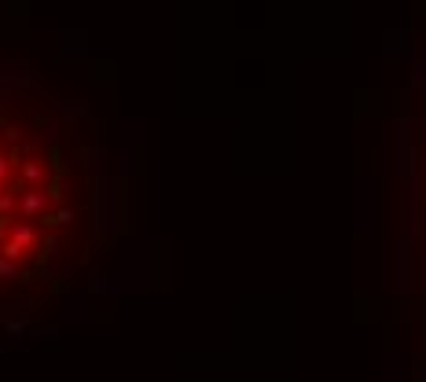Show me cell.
Listing matches in <instances>:
<instances>
[{
    "mask_svg": "<svg viewBox=\"0 0 426 382\" xmlns=\"http://www.w3.org/2000/svg\"><path fill=\"white\" fill-rule=\"evenodd\" d=\"M45 206H48V195L45 191H26L22 195V214L26 217H41V214H45Z\"/></svg>",
    "mask_w": 426,
    "mask_h": 382,
    "instance_id": "obj_1",
    "label": "cell"
},
{
    "mask_svg": "<svg viewBox=\"0 0 426 382\" xmlns=\"http://www.w3.org/2000/svg\"><path fill=\"white\" fill-rule=\"evenodd\" d=\"M11 239H15L22 250H34L37 247V232L30 228V224H15V228H11Z\"/></svg>",
    "mask_w": 426,
    "mask_h": 382,
    "instance_id": "obj_2",
    "label": "cell"
},
{
    "mask_svg": "<svg viewBox=\"0 0 426 382\" xmlns=\"http://www.w3.org/2000/svg\"><path fill=\"white\" fill-rule=\"evenodd\" d=\"M22 177L30 180V184H41V180H45V166H41L37 159H30V162H22Z\"/></svg>",
    "mask_w": 426,
    "mask_h": 382,
    "instance_id": "obj_3",
    "label": "cell"
},
{
    "mask_svg": "<svg viewBox=\"0 0 426 382\" xmlns=\"http://www.w3.org/2000/svg\"><path fill=\"white\" fill-rule=\"evenodd\" d=\"M15 265H19V261H8V258H0V279H11V276H15V272H19Z\"/></svg>",
    "mask_w": 426,
    "mask_h": 382,
    "instance_id": "obj_4",
    "label": "cell"
},
{
    "mask_svg": "<svg viewBox=\"0 0 426 382\" xmlns=\"http://www.w3.org/2000/svg\"><path fill=\"white\" fill-rule=\"evenodd\" d=\"M15 210V195L11 191H0V214H11Z\"/></svg>",
    "mask_w": 426,
    "mask_h": 382,
    "instance_id": "obj_5",
    "label": "cell"
},
{
    "mask_svg": "<svg viewBox=\"0 0 426 382\" xmlns=\"http://www.w3.org/2000/svg\"><path fill=\"white\" fill-rule=\"evenodd\" d=\"M11 162H15V154H11V159H4V154H0V180L11 177Z\"/></svg>",
    "mask_w": 426,
    "mask_h": 382,
    "instance_id": "obj_6",
    "label": "cell"
},
{
    "mask_svg": "<svg viewBox=\"0 0 426 382\" xmlns=\"http://www.w3.org/2000/svg\"><path fill=\"white\" fill-rule=\"evenodd\" d=\"M0 191H4V180H0Z\"/></svg>",
    "mask_w": 426,
    "mask_h": 382,
    "instance_id": "obj_7",
    "label": "cell"
}]
</instances>
